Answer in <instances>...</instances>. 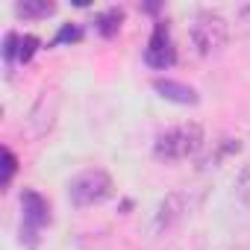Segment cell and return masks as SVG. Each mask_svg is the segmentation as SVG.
<instances>
[{
	"mask_svg": "<svg viewBox=\"0 0 250 250\" xmlns=\"http://www.w3.org/2000/svg\"><path fill=\"white\" fill-rule=\"evenodd\" d=\"M15 12L24 18V21H39V18H47L56 12V3H50V0H39V3H30V0H24V3L15 6Z\"/></svg>",
	"mask_w": 250,
	"mask_h": 250,
	"instance_id": "ba28073f",
	"label": "cell"
},
{
	"mask_svg": "<svg viewBox=\"0 0 250 250\" xmlns=\"http://www.w3.org/2000/svg\"><path fill=\"white\" fill-rule=\"evenodd\" d=\"M235 36L244 44V50L250 53V3L238 6V12H235Z\"/></svg>",
	"mask_w": 250,
	"mask_h": 250,
	"instance_id": "30bf717a",
	"label": "cell"
},
{
	"mask_svg": "<svg viewBox=\"0 0 250 250\" xmlns=\"http://www.w3.org/2000/svg\"><path fill=\"white\" fill-rule=\"evenodd\" d=\"M145 62L150 68H156V71H168L177 62V50H174V42H171L165 24L153 27V36H150V42L145 47Z\"/></svg>",
	"mask_w": 250,
	"mask_h": 250,
	"instance_id": "5b68a950",
	"label": "cell"
},
{
	"mask_svg": "<svg viewBox=\"0 0 250 250\" xmlns=\"http://www.w3.org/2000/svg\"><path fill=\"white\" fill-rule=\"evenodd\" d=\"M156 91H159L165 100H174V103H183V106H188V103H197V91H194L191 85H186V83L159 80V83H156Z\"/></svg>",
	"mask_w": 250,
	"mask_h": 250,
	"instance_id": "52a82bcc",
	"label": "cell"
},
{
	"mask_svg": "<svg viewBox=\"0 0 250 250\" xmlns=\"http://www.w3.org/2000/svg\"><path fill=\"white\" fill-rule=\"evenodd\" d=\"M238 250H250V244H244V247H238Z\"/></svg>",
	"mask_w": 250,
	"mask_h": 250,
	"instance_id": "5bb4252c",
	"label": "cell"
},
{
	"mask_svg": "<svg viewBox=\"0 0 250 250\" xmlns=\"http://www.w3.org/2000/svg\"><path fill=\"white\" fill-rule=\"evenodd\" d=\"M112 194V177L100 168H91V171H83L77 174L71 183H68V197L74 206H94V203H103L106 197Z\"/></svg>",
	"mask_w": 250,
	"mask_h": 250,
	"instance_id": "3957f363",
	"label": "cell"
},
{
	"mask_svg": "<svg viewBox=\"0 0 250 250\" xmlns=\"http://www.w3.org/2000/svg\"><path fill=\"white\" fill-rule=\"evenodd\" d=\"M77 39H80V30H77V27H65L56 42H77Z\"/></svg>",
	"mask_w": 250,
	"mask_h": 250,
	"instance_id": "4fadbf2b",
	"label": "cell"
},
{
	"mask_svg": "<svg viewBox=\"0 0 250 250\" xmlns=\"http://www.w3.org/2000/svg\"><path fill=\"white\" fill-rule=\"evenodd\" d=\"M200 147H203V127H200V124H194V121H188V124H177V127L165 130L162 136H156L153 156L159 162L171 165V162L191 159Z\"/></svg>",
	"mask_w": 250,
	"mask_h": 250,
	"instance_id": "6da1fadb",
	"label": "cell"
},
{
	"mask_svg": "<svg viewBox=\"0 0 250 250\" xmlns=\"http://www.w3.org/2000/svg\"><path fill=\"white\" fill-rule=\"evenodd\" d=\"M21 235L36 241V235L50 224V203L36 191V188H24L21 194Z\"/></svg>",
	"mask_w": 250,
	"mask_h": 250,
	"instance_id": "277c9868",
	"label": "cell"
},
{
	"mask_svg": "<svg viewBox=\"0 0 250 250\" xmlns=\"http://www.w3.org/2000/svg\"><path fill=\"white\" fill-rule=\"evenodd\" d=\"M121 21H124V12L121 9H106V12H100L97 15V30H100V36H115L118 30H121Z\"/></svg>",
	"mask_w": 250,
	"mask_h": 250,
	"instance_id": "9c48e42d",
	"label": "cell"
},
{
	"mask_svg": "<svg viewBox=\"0 0 250 250\" xmlns=\"http://www.w3.org/2000/svg\"><path fill=\"white\" fill-rule=\"evenodd\" d=\"M39 50V39L36 36H24V33H9L6 42H3V59L9 68H18V65H27Z\"/></svg>",
	"mask_w": 250,
	"mask_h": 250,
	"instance_id": "8992f818",
	"label": "cell"
},
{
	"mask_svg": "<svg viewBox=\"0 0 250 250\" xmlns=\"http://www.w3.org/2000/svg\"><path fill=\"white\" fill-rule=\"evenodd\" d=\"M235 194H238V200L250 209V162L238 171V180H235Z\"/></svg>",
	"mask_w": 250,
	"mask_h": 250,
	"instance_id": "8fae6325",
	"label": "cell"
},
{
	"mask_svg": "<svg viewBox=\"0 0 250 250\" xmlns=\"http://www.w3.org/2000/svg\"><path fill=\"white\" fill-rule=\"evenodd\" d=\"M15 165H18L15 153H12L9 147H3V186L12 183V177H15Z\"/></svg>",
	"mask_w": 250,
	"mask_h": 250,
	"instance_id": "7c38bea8",
	"label": "cell"
},
{
	"mask_svg": "<svg viewBox=\"0 0 250 250\" xmlns=\"http://www.w3.org/2000/svg\"><path fill=\"white\" fill-rule=\"evenodd\" d=\"M188 36H191V47L197 50V56H218L229 42V24L224 15L203 9L194 15Z\"/></svg>",
	"mask_w": 250,
	"mask_h": 250,
	"instance_id": "7a4b0ae2",
	"label": "cell"
}]
</instances>
